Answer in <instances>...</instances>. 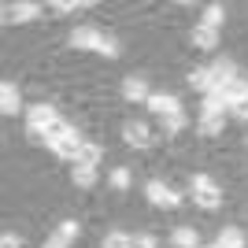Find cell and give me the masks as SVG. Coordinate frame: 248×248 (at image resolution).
<instances>
[{"instance_id":"1","label":"cell","mask_w":248,"mask_h":248,"mask_svg":"<svg viewBox=\"0 0 248 248\" xmlns=\"http://www.w3.org/2000/svg\"><path fill=\"white\" fill-rule=\"evenodd\" d=\"M45 145H48L52 152L60 155V159H78V148H82L85 141H82V134H78L74 126L56 123V126L48 130V134H45Z\"/></svg>"},{"instance_id":"2","label":"cell","mask_w":248,"mask_h":248,"mask_svg":"<svg viewBox=\"0 0 248 248\" xmlns=\"http://www.w3.org/2000/svg\"><path fill=\"white\" fill-rule=\"evenodd\" d=\"M193 200H197L204 211H215V207L222 204V193L215 189V182L207 174H193Z\"/></svg>"},{"instance_id":"3","label":"cell","mask_w":248,"mask_h":248,"mask_svg":"<svg viewBox=\"0 0 248 248\" xmlns=\"http://www.w3.org/2000/svg\"><path fill=\"white\" fill-rule=\"evenodd\" d=\"M26 123H30V134L33 137H45L60 119H56V108H52V104H33L30 115H26Z\"/></svg>"},{"instance_id":"4","label":"cell","mask_w":248,"mask_h":248,"mask_svg":"<svg viewBox=\"0 0 248 248\" xmlns=\"http://www.w3.org/2000/svg\"><path fill=\"white\" fill-rule=\"evenodd\" d=\"M145 197L152 200L155 207H178V204H182V197H178L174 189H167L163 182H148V186H145Z\"/></svg>"},{"instance_id":"5","label":"cell","mask_w":248,"mask_h":248,"mask_svg":"<svg viewBox=\"0 0 248 248\" xmlns=\"http://www.w3.org/2000/svg\"><path fill=\"white\" fill-rule=\"evenodd\" d=\"M145 104H148V111H152V115H159V119H167V115H178V111H182L178 96H170V93H152Z\"/></svg>"},{"instance_id":"6","label":"cell","mask_w":248,"mask_h":248,"mask_svg":"<svg viewBox=\"0 0 248 248\" xmlns=\"http://www.w3.org/2000/svg\"><path fill=\"white\" fill-rule=\"evenodd\" d=\"M41 15V4H8L4 8V22H30V19H37Z\"/></svg>"},{"instance_id":"7","label":"cell","mask_w":248,"mask_h":248,"mask_svg":"<svg viewBox=\"0 0 248 248\" xmlns=\"http://www.w3.org/2000/svg\"><path fill=\"white\" fill-rule=\"evenodd\" d=\"M123 137H126V145H134V148H148L152 145V130H148L145 123H126Z\"/></svg>"},{"instance_id":"8","label":"cell","mask_w":248,"mask_h":248,"mask_svg":"<svg viewBox=\"0 0 248 248\" xmlns=\"http://www.w3.org/2000/svg\"><path fill=\"white\" fill-rule=\"evenodd\" d=\"M100 41H104V33L96 30V26H78V30L71 33L74 48H100Z\"/></svg>"},{"instance_id":"9","label":"cell","mask_w":248,"mask_h":248,"mask_svg":"<svg viewBox=\"0 0 248 248\" xmlns=\"http://www.w3.org/2000/svg\"><path fill=\"white\" fill-rule=\"evenodd\" d=\"M123 96L126 100H134V104H141V100H148V85H145V78H141V74H130V78H126L123 82Z\"/></svg>"},{"instance_id":"10","label":"cell","mask_w":248,"mask_h":248,"mask_svg":"<svg viewBox=\"0 0 248 248\" xmlns=\"http://www.w3.org/2000/svg\"><path fill=\"white\" fill-rule=\"evenodd\" d=\"M19 108H22L19 89H15L11 82H4V85H0V111H4V115H19Z\"/></svg>"},{"instance_id":"11","label":"cell","mask_w":248,"mask_h":248,"mask_svg":"<svg viewBox=\"0 0 248 248\" xmlns=\"http://www.w3.org/2000/svg\"><path fill=\"white\" fill-rule=\"evenodd\" d=\"M222 96H226L230 108H237V104H248V82H245V78H233V82L222 89Z\"/></svg>"},{"instance_id":"12","label":"cell","mask_w":248,"mask_h":248,"mask_svg":"<svg viewBox=\"0 0 248 248\" xmlns=\"http://www.w3.org/2000/svg\"><path fill=\"white\" fill-rule=\"evenodd\" d=\"M104 159V148L93 145V141H85L82 148H78V159H74V167H96Z\"/></svg>"},{"instance_id":"13","label":"cell","mask_w":248,"mask_h":248,"mask_svg":"<svg viewBox=\"0 0 248 248\" xmlns=\"http://www.w3.org/2000/svg\"><path fill=\"white\" fill-rule=\"evenodd\" d=\"M193 45H197V48H215L218 45V30H211V26L200 22L197 30H193Z\"/></svg>"},{"instance_id":"14","label":"cell","mask_w":248,"mask_h":248,"mask_svg":"<svg viewBox=\"0 0 248 248\" xmlns=\"http://www.w3.org/2000/svg\"><path fill=\"white\" fill-rule=\"evenodd\" d=\"M222 126H226V115H200V134L215 137L222 134Z\"/></svg>"},{"instance_id":"15","label":"cell","mask_w":248,"mask_h":248,"mask_svg":"<svg viewBox=\"0 0 248 248\" xmlns=\"http://www.w3.org/2000/svg\"><path fill=\"white\" fill-rule=\"evenodd\" d=\"M170 241H174L178 248H200L197 230H189V226H178V230H174V237H170Z\"/></svg>"},{"instance_id":"16","label":"cell","mask_w":248,"mask_h":248,"mask_svg":"<svg viewBox=\"0 0 248 248\" xmlns=\"http://www.w3.org/2000/svg\"><path fill=\"white\" fill-rule=\"evenodd\" d=\"M74 186L78 189H93L96 186V167H74Z\"/></svg>"},{"instance_id":"17","label":"cell","mask_w":248,"mask_h":248,"mask_svg":"<svg viewBox=\"0 0 248 248\" xmlns=\"http://www.w3.org/2000/svg\"><path fill=\"white\" fill-rule=\"evenodd\" d=\"M218 248H245V233L233 226H226L222 233H218Z\"/></svg>"},{"instance_id":"18","label":"cell","mask_w":248,"mask_h":248,"mask_svg":"<svg viewBox=\"0 0 248 248\" xmlns=\"http://www.w3.org/2000/svg\"><path fill=\"white\" fill-rule=\"evenodd\" d=\"M104 248H134V237H130V233H123V230H115V233H108V237H104Z\"/></svg>"},{"instance_id":"19","label":"cell","mask_w":248,"mask_h":248,"mask_svg":"<svg viewBox=\"0 0 248 248\" xmlns=\"http://www.w3.org/2000/svg\"><path fill=\"white\" fill-rule=\"evenodd\" d=\"M222 19H226V11L218 8V4H211V8H204V26H211V30H218V26H222Z\"/></svg>"},{"instance_id":"20","label":"cell","mask_w":248,"mask_h":248,"mask_svg":"<svg viewBox=\"0 0 248 248\" xmlns=\"http://www.w3.org/2000/svg\"><path fill=\"white\" fill-rule=\"evenodd\" d=\"M108 182H111V189H119V193H126V189H130V170H126V167H115Z\"/></svg>"},{"instance_id":"21","label":"cell","mask_w":248,"mask_h":248,"mask_svg":"<svg viewBox=\"0 0 248 248\" xmlns=\"http://www.w3.org/2000/svg\"><path fill=\"white\" fill-rule=\"evenodd\" d=\"M189 85H197V89H204V93H211V71H204V67H197V71L189 74Z\"/></svg>"},{"instance_id":"22","label":"cell","mask_w":248,"mask_h":248,"mask_svg":"<svg viewBox=\"0 0 248 248\" xmlns=\"http://www.w3.org/2000/svg\"><path fill=\"white\" fill-rule=\"evenodd\" d=\"M186 123H189V119H186L182 111H178V115H167V119H163V130H167V134H182V130H186Z\"/></svg>"},{"instance_id":"23","label":"cell","mask_w":248,"mask_h":248,"mask_svg":"<svg viewBox=\"0 0 248 248\" xmlns=\"http://www.w3.org/2000/svg\"><path fill=\"white\" fill-rule=\"evenodd\" d=\"M56 233H60V237L71 245V241L78 237V222H74V218H67V222H60V230H56Z\"/></svg>"},{"instance_id":"24","label":"cell","mask_w":248,"mask_h":248,"mask_svg":"<svg viewBox=\"0 0 248 248\" xmlns=\"http://www.w3.org/2000/svg\"><path fill=\"white\" fill-rule=\"evenodd\" d=\"M96 52H100V56H108V60H115V56H119L123 48H119V41H115V37H104V41H100V48H96Z\"/></svg>"},{"instance_id":"25","label":"cell","mask_w":248,"mask_h":248,"mask_svg":"<svg viewBox=\"0 0 248 248\" xmlns=\"http://www.w3.org/2000/svg\"><path fill=\"white\" fill-rule=\"evenodd\" d=\"M78 8H89V4H78V0H56L52 11H78Z\"/></svg>"},{"instance_id":"26","label":"cell","mask_w":248,"mask_h":248,"mask_svg":"<svg viewBox=\"0 0 248 248\" xmlns=\"http://www.w3.org/2000/svg\"><path fill=\"white\" fill-rule=\"evenodd\" d=\"M134 248H155V237H152V233H137V237H134Z\"/></svg>"},{"instance_id":"27","label":"cell","mask_w":248,"mask_h":248,"mask_svg":"<svg viewBox=\"0 0 248 248\" xmlns=\"http://www.w3.org/2000/svg\"><path fill=\"white\" fill-rule=\"evenodd\" d=\"M0 248H22V241L15 237V233H4V237H0Z\"/></svg>"},{"instance_id":"28","label":"cell","mask_w":248,"mask_h":248,"mask_svg":"<svg viewBox=\"0 0 248 248\" xmlns=\"http://www.w3.org/2000/svg\"><path fill=\"white\" fill-rule=\"evenodd\" d=\"M41 248H67V241H63V237H60V233H52V237H48V241H45V245H41Z\"/></svg>"},{"instance_id":"29","label":"cell","mask_w":248,"mask_h":248,"mask_svg":"<svg viewBox=\"0 0 248 248\" xmlns=\"http://www.w3.org/2000/svg\"><path fill=\"white\" fill-rule=\"evenodd\" d=\"M233 115H237L241 123H248V104H237V108H233Z\"/></svg>"},{"instance_id":"30","label":"cell","mask_w":248,"mask_h":248,"mask_svg":"<svg viewBox=\"0 0 248 248\" xmlns=\"http://www.w3.org/2000/svg\"><path fill=\"white\" fill-rule=\"evenodd\" d=\"M200 248H218V245H200Z\"/></svg>"}]
</instances>
